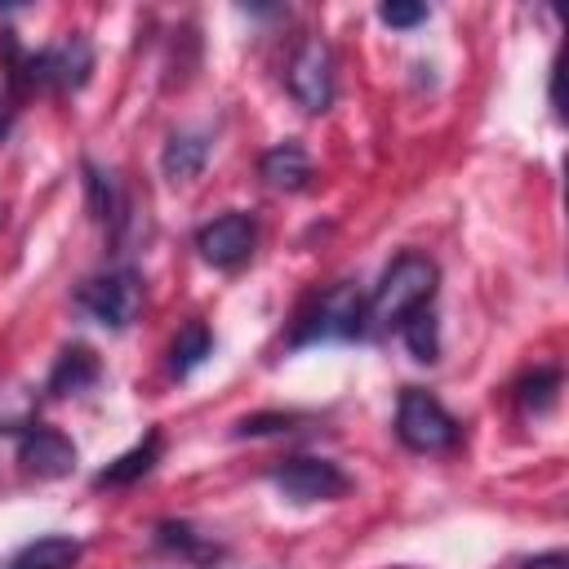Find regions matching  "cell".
<instances>
[{
  "label": "cell",
  "mask_w": 569,
  "mask_h": 569,
  "mask_svg": "<svg viewBox=\"0 0 569 569\" xmlns=\"http://www.w3.org/2000/svg\"><path fill=\"white\" fill-rule=\"evenodd\" d=\"M0 67H4V84L13 102L31 93H76L93 71V44L84 40V31H62L44 49H22L13 31H4Z\"/></svg>",
  "instance_id": "1"
},
{
  "label": "cell",
  "mask_w": 569,
  "mask_h": 569,
  "mask_svg": "<svg viewBox=\"0 0 569 569\" xmlns=\"http://www.w3.org/2000/svg\"><path fill=\"white\" fill-rule=\"evenodd\" d=\"M440 289V267L436 258L405 249L387 262V271L378 276L373 293H365V311H369V333H387L400 329L405 316H413L418 307H431Z\"/></svg>",
  "instance_id": "2"
},
{
  "label": "cell",
  "mask_w": 569,
  "mask_h": 569,
  "mask_svg": "<svg viewBox=\"0 0 569 569\" xmlns=\"http://www.w3.org/2000/svg\"><path fill=\"white\" fill-rule=\"evenodd\" d=\"M360 338H369L365 293L351 280H338L298 307L284 347L298 351V347H316V342H360Z\"/></svg>",
  "instance_id": "3"
},
{
  "label": "cell",
  "mask_w": 569,
  "mask_h": 569,
  "mask_svg": "<svg viewBox=\"0 0 569 569\" xmlns=\"http://www.w3.org/2000/svg\"><path fill=\"white\" fill-rule=\"evenodd\" d=\"M396 440L409 453H449L462 440V422L427 387H400V400H396Z\"/></svg>",
  "instance_id": "4"
},
{
  "label": "cell",
  "mask_w": 569,
  "mask_h": 569,
  "mask_svg": "<svg viewBox=\"0 0 569 569\" xmlns=\"http://www.w3.org/2000/svg\"><path fill=\"white\" fill-rule=\"evenodd\" d=\"M76 307H80L93 325L120 333V329L133 325V316H138V307H142V280H138L133 267L93 271V276H84V280L76 284Z\"/></svg>",
  "instance_id": "5"
},
{
  "label": "cell",
  "mask_w": 569,
  "mask_h": 569,
  "mask_svg": "<svg viewBox=\"0 0 569 569\" xmlns=\"http://www.w3.org/2000/svg\"><path fill=\"white\" fill-rule=\"evenodd\" d=\"M284 89L289 98L311 111V116H325L338 98V58L329 49V40L320 36H302V44L289 53V67H284Z\"/></svg>",
  "instance_id": "6"
},
{
  "label": "cell",
  "mask_w": 569,
  "mask_h": 569,
  "mask_svg": "<svg viewBox=\"0 0 569 569\" xmlns=\"http://www.w3.org/2000/svg\"><path fill=\"white\" fill-rule=\"evenodd\" d=\"M267 480L289 498V502H338L351 493V476L333 458H280L267 467Z\"/></svg>",
  "instance_id": "7"
},
{
  "label": "cell",
  "mask_w": 569,
  "mask_h": 569,
  "mask_svg": "<svg viewBox=\"0 0 569 569\" xmlns=\"http://www.w3.org/2000/svg\"><path fill=\"white\" fill-rule=\"evenodd\" d=\"M196 249L218 271H240L258 249V222L244 209H227L196 231Z\"/></svg>",
  "instance_id": "8"
},
{
  "label": "cell",
  "mask_w": 569,
  "mask_h": 569,
  "mask_svg": "<svg viewBox=\"0 0 569 569\" xmlns=\"http://www.w3.org/2000/svg\"><path fill=\"white\" fill-rule=\"evenodd\" d=\"M76 445L58 431V427H44V422H31L22 436H18V467L36 480H62L76 471Z\"/></svg>",
  "instance_id": "9"
},
{
  "label": "cell",
  "mask_w": 569,
  "mask_h": 569,
  "mask_svg": "<svg viewBox=\"0 0 569 569\" xmlns=\"http://www.w3.org/2000/svg\"><path fill=\"white\" fill-rule=\"evenodd\" d=\"M80 182H84V204H89V218L111 236L120 240L124 222H129V196H124V182L116 178V169L98 164V160H80Z\"/></svg>",
  "instance_id": "10"
},
{
  "label": "cell",
  "mask_w": 569,
  "mask_h": 569,
  "mask_svg": "<svg viewBox=\"0 0 569 569\" xmlns=\"http://www.w3.org/2000/svg\"><path fill=\"white\" fill-rule=\"evenodd\" d=\"M258 173H262V182H267L271 191H307L311 178H316L311 156H307V147H302L298 138H284V142L267 147V151L258 156Z\"/></svg>",
  "instance_id": "11"
},
{
  "label": "cell",
  "mask_w": 569,
  "mask_h": 569,
  "mask_svg": "<svg viewBox=\"0 0 569 569\" xmlns=\"http://www.w3.org/2000/svg\"><path fill=\"white\" fill-rule=\"evenodd\" d=\"M98 378H102V360H98V351L84 347V342H71V347L58 351V360H53V369H49V378H44V396L67 400V396L89 391Z\"/></svg>",
  "instance_id": "12"
},
{
  "label": "cell",
  "mask_w": 569,
  "mask_h": 569,
  "mask_svg": "<svg viewBox=\"0 0 569 569\" xmlns=\"http://www.w3.org/2000/svg\"><path fill=\"white\" fill-rule=\"evenodd\" d=\"M209 151H213V138H209V133H200V129H178V133H169V142H164V151H160V169H164L169 182H191V178L204 173Z\"/></svg>",
  "instance_id": "13"
},
{
  "label": "cell",
  "mask_w": 569,
  "mask_h": 569,
  "mask_svg": "<svg viewBox=\"0 0 569 569\" xmlns=\"http://www.w3.org/2000/svg\"><path fill=\"white\" fill-rule=\"evenodd\" d=\"M80 556H84L80 538H71V533H40V538L22 542L9 556L4 569H76Z\"/></svg>",
  "instance_id": "14"
},
{
  "label": "cell",
  "mask_w": 569,
  "mask_h": 569,
  "mask_svg": "<svg viewBox=\"0 0 569 569\" xmlns=\"http://www.w3.org/2000/svg\"><path fill=\"white\" fill-rule=\"evenodd\" d=\"M160 449H164V436L151 427V431H147V436L133 445V449H124L120 458H111V462H107V467L93 476V485H98V489H120V485L142 480V476H147V471L160 462Z\"/></svg>",
  "instance_id": "15"
},
{
  "label": "cell",
  "mask_w": 569,
  "mask_h": 569,
  "mask_svg": "<svg viewBox=\"0 0 569 569\" xmlns=\"http://www.w3.org/2000/svg\"><path fill=\"white\" fill-rule=\"evenodd\" d=\"M156 547L169 551V556L196 560V565H209V560H218V556L227 551L222 542H213L209 533H200V529L187 525V520H160V525H156Z\"/></svg>",
  "instance_id": "16"
},
{
  "label": "cell",
  "mask_w": 569,
  "mask_h": 569,
  "mask_svg": "<svg viewBox=\"0 0 569 569\" xmlns=\"http://www.w3.org/2000/svg\"><path fill=\"white\" fill-rule=\"evenodd\" d=\"M511 400H516L520 413L542 418V413L556 409V400H560V369H556V365H538V369H529L525 378H516Z\"/></svg>",
  "instance_id": "17"
},
{
  "label": "cell",
  "mask_w": 569,
  "mask_h": 569,
  "mask_svg": "<svg viewBox=\"0 0 569 569\" xmlns=\"http://www.w3.org/2000/svg\"><path fill=\"white\" fill-rule=\"evenodd\" d=\"M209 356H213V333L204 320H191L178 329V338L169 347V369H173V378H191Z\"/></svg>",
  "instance_id": "18"
},
{
  "label": "cell",
  "mask_w": 569,
  "mask_h": 569,
  "mask_svg": "<svg viewBox=\"0 0 569 569\" xmlns=\"http://www.w3.org/2000/svg\"><path fill=\"white\" fill-rule=\"evenodd\" d=\"M400 338L409 347V356L418 365H436L440 360V320H436V302L431 307H418L413 316L400 320Z\"/></svg>",
  "instance_id": "19"
},
{
  "label": "cell",
  "mask_w": 569,
  "mask_h": 569,
  "mask_svg": "<svg viewBox=\"0 0 569 569\" xmlns=\"http://www.w3.org/2000/svg\"><path fill=\"white\" fill-rule=\"evenodd\" d=\"M378 18L387 27H396V31H413V27H422L431 18V9L427 4H409V0H391V4L378 9Z\"/></svg>",
  "instance_id": "20"
},
{
  "label": "cell",
  "mask_w": 569,
  "mask_h": 569,
  "mask_svg": "<svg viewBox=\"0 0 569 569\" xmlns=\"http://www.w3.org/2000/svg\"><path fill=\"white\" fill-rule=\"evenodd\" d=\"M298 413H253L236 422V436H271V431H293Z\"/></svg>",
  "instance_id": "21"
},
{
  "label": "cell",
  "mask_w": 569,
  "mask_h": 569,
  "mask_svg": "<svg viewBox=\"0 0 569 569\" xmlns=\"http://www.w3.org/2000/svg\"><path fill=\"white\" fill-rule=\"evenodd\" d=\"M31 422H36L31 400H13V405H4V400H0V436H13V440H18Z\"/></svg>",
  "instance_id": "22"
},
{
  "label": "cell",
  "mask_w": 569,
  "mask_h": 569,
  "mask_svg": "<svg viewBox=\"0 0 569 569\" xmlns=\"http://www.w3.org/2000/svg\"><path fill=\"white\" fill-rule=\"evenodd\" d=\"M520 569H569V556L556 547V551H538V556H529Z\"/></svg>",
  "instance_id": "23"
}]
</instances>
